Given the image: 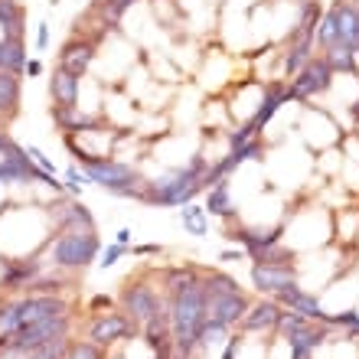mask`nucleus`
I'll return each instance as SVG.
<instances>
[{"label":"nucleus","mask_w":359,"mask_h":359,"mask_svg":"<svg viewBox=\"0 0 359 359\" xmlns=\"http://www.w3.org/2000/svg\"><path fill=\"white\" fill-rule=\"evenodd\" d=\"M170 337L177 346V356H189L199 346V330L206 323V291H203V278L189 271H170Z\"/></svg>","instance_id":"obj_1"},{"label":"nucleus","mask_w":359,"mask_h":359,"mask_svg":"<svg viewBox=\"0 0 359 359\" xmlns=\"http://www.w3.org/2000/svg\"><path fill=\"white\" fill-rule=\"evenodd\" d=\"M206 157L203 154H193V161L187 167H177V170L163 173L161 180L147 183V199L151 206H187L193 203L199 189H203V177H206Z\"/></svg>","instance_id":"obj_2"},{"label":"nucleus","mask_w":359,"mask_h":359,"mask_svg":"<svg viewBox=\"0 0 359 359\" xmlns=\"http://www.w3.org/2000/svg\"><path fill=\"white\" fill-rule=\"evenodd\" d=\"M79 161L86 163L82 173H86L88 183L102 187L104 193H111V196H134L141 203L147 199V180L137 177L128 163H118L111 157H88L86 151H79Z\"/></svg>","instance_id":"obj_3"},{"label":"nucleus","mask_w":359,"mask_h":359,"mask_svg":"<svg viewBox=\"0 0 359 359\" xmlns=\"http://www.w3.org/2000/svg\"><path fill=\"white\" fill-rule=\"evenodd\" d=\"M59 313H69L66 304L59 297H46V294H33V297H23V301L10 304L0 311V337L7 333H17L20 327H29V323H39L46 317H59Z\"/></svg>","instance_id":"obj_4"},{"label":"nucleus","mask_w":359,"mask_h":359,"mask_svg":"<svg viewBox=\"0 0 359 359\" xmlns=\"http://www.w3.org/2000/svg\"><path fill=\"white\" fill-rule=\"evenodd\" d=\"M102 252V238L95 236V229H66L53 242V262L59 268H86L92 265Z\"/></svg>","instance_id":"obj_5"},{"label":"nucleus","mask_w":359,"mask_h":359,"mask_svg":"<svg viewBox=\"0 0 359 359\" xmlns=\"http://www.w3.org/2000/svg\"><path fill=\"white\" fill-rule=\"evenodd\" d=\"M69 333V313H59V317H46L39 323H29V327H20L17 333H7L0 337V346L7 353H33L46 343L59 340Z\"/></svg>","instance_id":"obj_6"},{"label":"nucleus","mask_w":359,"mask_h":359,"mask_svg":"<svg viewBox=\"0 0 359 359\" xmlns=\"http://www.w3.org/2000/svg\"><path fill=\"white\" fill-rule=\"evenodd\" d=\"M252 307V301H248L245 294H206V320L209 323H219V327H236V323H242V317H245V311Z\"/></svg>","instance_id":"obj_7"},{"label":"nucleus","mask_w":359,"mask_h":359,"mask_svg":"<svg viewBox=\"0 0 359 359\" xmlns=\"http://www.w3.org/2000/svg\"><path fill=\"white\" fill-rule=\"evenodd\" d=\"M121 307L128 311V317H131L134 323H147V320H154V317L163 311L157 291H154L151 284H144V281L128 284V287H124L121 291Z\"/></svg>","instance_id":"obj_8"},{"label":"nucleus","mask_w":359,"mask_h":359,"mask_svg":"<svg viewBox=\"0 0 359 359\" xmlns=\"http://www.w3.org/2000/svg\"><path fill=\"white\" fill-rule=\"evenodd\" d=\"M333 82V69L323 62V59H311L307 66L294 76L291 82V95L294 98H311V95H320L327 92Z\"/></svg>","instance_id":"obj_9"},{"label":"nucleus","mask_w":359,"mask_h":359,"mask_svg":"<svg viewBox=\"0 0 359 359\" xmlns=\"http://www.w3.org/2000/svg\"><path fill=\"white\" fill-rule=\"evenodd\" d=\"M274 301L281 304L284 311H294L297 317H304V320H311V323H313V320H327V323H330V317L323 313L320 301H317L313 294L304 291V287H301L297 281L287 284V287H284L281 294H274Z\"/></svg>","instance_id":"obj_10"},{"label":"nucleus","mask_w":359,"mask_h":359,"mask_svg":"<svg viewBox=\"0 0 359 359\" xmlns=\"http://www.w3.org/2000/svg\"><path fill=\"white\" fill-rule=\"evenodd\" d=\"M88 337H92L88 343H95V346H111L114 340L134 337V320L128 313H104L88 327Z\"/></svg>","instance_id":"obj_11"},{"label":"nucleus","mask_w":359,"mask_h":359,"mask_svg":"<svg viewBox=\"0 0 359 359\" xmlns=\"http://www.w3.org/2000/svg\"><path fill=\"white\" fill-rule=\"evenodd\" d=\"M294 271L287 265H255L252 268V284L262 294H281L287 284H294Z\"/></svg>","instance_id":"obj_12"},{"label":"nucleus","mask_w":359,"mask_h":359,"mask_svg":"<svg viewBox=\"0 0 359 359\" xmlns=\"http://www.w3.org/2000/svg\"><path fill=\"white\" fill-rule=\"evenodd\" d=\"M284 340H287V346H291V359H311L313 350L327 340V330H323V327H313V323L307 320L304 327H297L294 333H287Z\"/></svg>","instance_id":"obj_13"},{"label":"nucleus","mask_w":359,"mask_h":359,"mask_svg":"<svg viewBox=\"0 0 359 359\" xmlns=\"http://www.w3.org/2000/svg\"><path fill=\"white\" fill-rule=\"evenodd\" d=\"M95 62V43H69L62 53H59V69H66V72H72V76H86L88 69H92Z\"/></svg>","instance_id":"obj_14"},{"label":"nucleus","mask_w":359,"mask_h":359,"mask_svg":"<svg viewBox=\"0 0 359 359\" xmlns=\"http://www.w3.org/2000/svg\"><path fill=\"white\" fill-rule=\"evenodd\" d=\"M49 95H53L56 108H79V76L56 69L49 76Z\"/></svg>","instance_id":"obj_15"},{"label":"nucleus","mask_w":359,"mask_h":359,"mask_svg":"<svg viewBox=\"0 0 359 359\" xmlns=\"http://www.w3.org/2000/svg\"><path fill=\"white\" fill-rule=\"evenodd\" d=\"M281 304L278 301H262V304H252L245 311V317H242V327L245 330H274L278 327V317H281Z\"/></svg>","instance_id":"obj_16"},{"label":"nucleus","mask_w":359,"mask_h":359,"mask_svg":"<svg viewBox=\"0 0 359 359\" xmlns=\"http://www.w3.org/2000/svg\"><path fill=\"white\" fill-rule=\"evenodd\" d=\"M206 216H216V219H232L236 216V206H232V183L229 180H219L209 187V196H206Z\"/></svg>","instance_id":"obj_17"},{"label":"nucleus","mask_w":359,"mask_h":359,"mask_svg":"<svg viewBox=\"0 0 359 359\" xmlns=\"http://www.w3.org/2000/svg\"><path fill=\"white\" fill-rule=\"evenodd\" d=\"M333 17H337V27H340V39L350 49L359 53V13L356 4H337L333 7Z\"/></svg>","instance_id":"obj_18"},{"label":"nucleus","mask_w":359,"mask_h":359,"mask_svg":"<svg viewBox=\"0 0 359 359\" xmlns=\"http://www.w3.org/2000/svg\"><path fill=\"white\" fill-rule=\"evenodd\" d=\"M0 69L4 72H23L27 69V49L20 39H4L0 36Z\"/></svg>","instance_id":"obj_19"},{"label":"nucleus","mask_w":359,"mask_h":359,"mask_svg":"<svg viewBox=\"0 0 359 359\" xmlns=\"http://www.w3.org/2000/svg\"><path fill=\"white\" fill-rule=\"evenodd\" d=\"M356 56H359L356 49H350L346 43H337V46L327 49V59H323V62L333 69V76H337V72L353 76V72H356Z\"/></svg>","instance_id":"obj_20"},{"label":"nucleus","mask_w":359,"mask_h":359,"mask_svg":"<svg viewBox=\"0 0 359 359\" xmlns=\"http://www.w3.org/2000/svg\"><path fill=\"white\" fill-rule=\"evenodd\" d=\"M59 226H62V232L66 229H95V216L82 203H66L59 209Z\"/></svg>","instance_id":"obj_21"},{"label":"nucleus","mask_w":359,"mask_h":359,"mask_svg":"<svg viewBox=\"0 0 359 359\" xmlns=\"http://www.w3.org/2000/svg\"><path fill=\"white\" fill-rule=\"evenodd\" d=\"M180 222H183V232H189V236H206V232H209V216H206V209L196 206V203H187V206H180Z\"/></svg>","instance_id":"obj_22"},{"label":"nucleus","mask_w":359,"mask_h":359,"mask_svg":"<svg viewBox=\"0 0 359 359\" xmlns=\"http://www.w3.org/2000/svg\"><path fill=\"white\" fill-rule=\"evenodd\" d=\"M17 102H20V82H17V76L0 69V114L13 111V108H17Z\"/></svg>","instance_id":"obj_23"},{"label":"nucleus","mask_w":359,"mask_h":359,"mask_svg":"<svg viewBox=\"0 0 359 359\" xmlns=\"http://www.w3.org/2000/svg\"><path fill=\"white\" fill-rule=\"evenodd\" d=\"M203 291H206V294H238L242 287H238V281L232 278V274L209 271L206 278H203Z\"/></svg>","instance_id":"obj_24"},{"label":"nucleus","mask_w":359,"mask_h":359,"mask_svg":"<svg viewBox=\"0 0 359 359\" xmlns=\"http://www.w3.org/2000/svg\"><path fill=\"white\" fill-rule=\"evenodd\" d=\"M311 46H313V39H297V46L287 53V62H284V72H287V76H297V72L311 62Z\"/></svg>","instance_id":"obj_25"},{"label":"nucleus","mask_w":359,"mask_h":359,"mask_svg":"<svg viewBox=\"0 0 359 359\" xmlns=\"http://www.w3.org/2000/svg\"><path fill=\"white\" fill-rule=\"evenodd\" d=\"M317 43H320L323 49H330V46H337V43H343V39H340V27H337V17H333V10L320 20V23H317Z\"/></svg>","instance_id":"obj_26"},{"label":"nucleus","mask_w":359,"mask_h":359,"mask_svg":"<svg viewBox=\"0 0 359 359\" xmlns=\"http://www.w3.org/2000/svg\"><path fill=\"white\" fill-rule=\"evenodd\" d=\"M29 359H66V337H59V340L46 343V346H39V350L29 353Z\"/></svg>","instance_id":"obj_27"},{"label":"nucleus","mask_w":359,"mask_h":359,"mask_svg":"<svg viewBox=\"0 0 359 359\" xmlns=\"http://www.w3.org/2000/svg\"><path fill=\"white\" fill-rule=\"evenodd\" d=\"M66 359H102V346H95V343H79L72 350L66 353Z\"/></svg>","instance_id":"obj_28"},{"label":"nucleus","mask_w":359,"mask_h":359,"mask_svg":"<svg viewBox=\"0 0 359 359\" xmlns=\"http://www.w3.org/2000/svg\"><path fill=\"white\" fill-rule=\"evenodd\" d=\"M27 157H29L33 163H36V167H39L43 173H46V177H56V167H53V161H49V157H46L43 151H39V147H27Z\"/></svg>","instance_id":"obj_29"},{"label":"nucleus","mask_w":359,"mask_h":359,"mask_svg":"<svg viewBox=\"0 0 359 359\" xmlns=\"http://www.w3.org/2000/svg\"><path fill=\"white\" fill-rule=\"evenodd\" d=\"M121 255H124V245H118V242H114V245H108L102 252V258H98V268H114Z\"/></svg>","instance_id":"obj_30"},{"label":"nucleus","mask_w":359,"mask_h":359,"mask_svg":"<svg viewBox=\"0 0 359 359\" xmlns=\"http://www.w3.org/2000/svg\"><path fill=\"white\" fill-rule=\"evenodd\" d=\"M134 4H137V0H102V7L111 13V20H118L124 10H131Z\"/></svg>","instance_id":"obj_31"},{"label":"nucleus","mask_w":359,"mask_h":359,"mask_svg":"<svg viewBox=\"0 0 359 359\" xmlns=\"http://www.w3.org/2000/svg\"><path fill=\"white\" fill-rule=\"evenodd\" d=\"M36 49H49V27L46 23H39V29H36Z\"/></svg>","instance_id":"obj_32"},{"label":"nucleus","mask_w":359,"mask_h":359,"mask_svg":"<svg viewBox=\"0 0 359 359\" xmlns=\"http://www.w3.org/2000/svg\"><path fill=\"white\" fill-rule=\"evenodd\" d=\"M114 242H118V245H128V242H131V229H128V226L118 229V236H114Z\"/></svg>","instance_id":"obj_33"},{"label":"nucleus","mask_w":359,"mask_h":359,"mask_svg":"<svg viewBox=\"0 0 359 359\" xmlns=\"http://www.w3.org/2000/svg\"><path fill=\"white\" fill-rule=\"evenodd\" d=\"M242 255H245L242 248H236V252L229 248V252H222V255H219V258H222V262H238V258H242Z\"/></svg>","instance_id":"obj_34"},{"label":"nucleus","mask_w":359,"mask_h":359,"mask_svg":"<svg viewBox=\"0 0 359 359\" xmlns=\"http://www.w3.org/2000/svg\"><path fill=\"white\" fill-rule=\"evenodd\" d=\"M27 72H29V76H39V72H43V62H39V59H29V62H27Z\"/></svg>","instance_id":"obj_35"},{"label":"nucleus","mask_w":359,"mask_h":359,"mask_svg":"<svg viewBox=\"0 0 359 359\" xmlns=\"http://www.w3.org/2000/svg\"><path fill=\"white\" fill-rule=\"evenodd\" d=\"M154 252H161L157 245H137L134 248V255H154Z\"/></svg>","instance_id":"obj_36"},{"label":"nucleus","mask_w":359,"mask_h":359,"mask_svg":"<svg viewBox=\"0 0 359 359\" xmlns=\"http://www.w3.org/2000/svg\"><path fill=\"white\" fill-rule=\"evenodd\" d=\"M222 359H236V343H226V353H222Z\"/></svg>","instance_id":"obj_37"},{"label":"nucleus","mask_w":359,"mask_h":359,"mask_svg":"<svg viewBox=\"0 0 359 359\" xmlns=\"http://www.w3.org/2000/svg\"><path fill=\"white\" fill-rule=\"evenodd\" d=\"M356 4H359V0H356Z\"/></svg>","instance_id":"obj_38"}]
</instances>
